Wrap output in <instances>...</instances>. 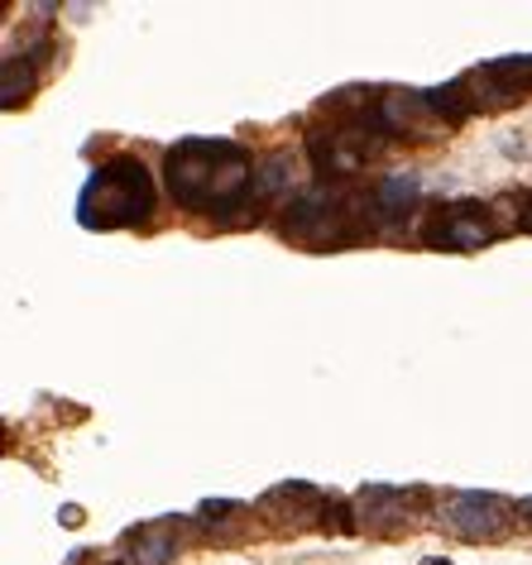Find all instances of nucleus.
<instances>
[{"mask_svg": "<svg viewBox=\"0 0 532 565\" xmlns=\"http://www.w3.org/2000/svg\"><path fill=\"white\" fill-rule=\"evenodd\" d=\"M255 159L231 139H183L163 153V182L183 211L235 216L255 202Z\"/></svg>", "mask_w": 532, "mask_h": 565, "instance_id": "obj_1", "label": "nucleus"}, {"mask_svg": "<svg viewBox=\"0 0 532 565\" xmlns=\"http://www.w3.org/2000/svg\"><path fill=\"white\" fill-rule=\"evenodd\" d=\"M370 225H374L370 196L321 182V188H307L292 196L284 221H278V235L307 249H350L370 235Z\"/></svg>", "mask_w": 532, "mask_h": 565, "instance_id": "obj_2", "label": "nucleus"}, {"mask_svg": "<svg viewBox=\"0 0 532 565\" xmlns=\"http://www.w3.org/2000/svg\"><path fill=\"white\" fill-rule=\"evenodd\" d=\"M153 178L149 168L120 153V159H106L96 173L87 178V188L77 196V221L87 231H120V225H139L153 216Z\"/></svg>", "mask_w": 532, "mask_h": 565, "instance_id": "obj_3", "label": "nucleus"}, {"mask_svg": "<svg viewBox=\"0 0 532 565\" xmlns=\"http://www.w3.org/2000/svg\"><path fill=\"white\" fill-rule=\"evenodd\" d=\"M456 92L466 96L470 116L475 110H499V106H518L532 96V58H499L466 73L456 82Z\"/></svg>", "mask_w": 532, "mask_h": 565, "instance_id": "obj_4", "label": "nucleus"}, {"mask_svg": "<svg viewBox=\"0 0 532 565\" xmlns=\"http://www.w3.org/2000/svg\"><path fill=\"white\" fill-rule=\"evenodd\" d=\"M494 235H499V225L489 221V206H480V202L432 206V216L423 225V239L432 249H480Z\"/></svg>", "mask_w": 532, "mask_h": 565, "instance_id": "obj_5", "label": "nucleus"}, {"mask_svg": "<svg viewBox=\"0 0 532 565\" xmlns=\"http://www.w3.org/2000/svg\"><path fill=\"white\" fill-rule=\"evenodd\" d=\"M441 522L466 542H494V536L509 532L513 508L494 499V493H451L441 503Z\"/></svg>", "mask_w": 532, "mask_h": 565, "instance_id": "obj_6", "label": "nucleus"}, {"mask_svg": "<svg viewBox=\"0 0 532 565\" xmlns=\"http://www.w3.org/2000/svg\"><path fill=\"white\" fill-rule=\"evenodd\" d=\"M380 116L394 139H446V116L432 106L427 92H389L380 96Z\"/></svg>", "mask_w": 532, "mask_h": 565, "instance_id": "obj_7", "label": "nucleus"}, {"mask_svg": "<svg viewBox=\"0 0 532 565\" xmlns=\"http://www.w3.org/2000/svg\"><path fill=\"white\" fill-rule=\"evenodd\" d=\"M417 202V173H389L380 178L370 188V211H374V221H398V216H408Z\"/></svg>", "mask_w": 532, "mask_h": 565, "instance_id": "obj_8", "label": "nucleus"}, {"mask_svg": "<svg viewBox=\"0 0 532 565\" xmlns=\"http://www.w3.org/2000/svg\"><path fill=\"white\" fill-rule=\"evenodd\" d=\"M355 513L365 527H398L403 518H408V499H403V489H384L374 484L355 499Z\"/></svg>", "mask_w": 532, "mask_h": 565, "instance_id": "obj_9", "label": "nucleus"}, {"mask_svg": "<svg viewBox=\"0 0 532 565\" xmlns=\"http://www.w3.org/2000/svg\"><path fill=\"white\" fill-rule=\"evenodd\" d=\"M178 551V536L168 522H149V527H139L130 536V556H125V565H168Z\"/></svg>", "mask_w": 532, "mask_h": 565, "instance_id": "obj_10", "label": "nucleus"}, {"mask_svg": "<svg viewBox=\"0 0 532 565\" xmlns=\"http://www.w3.org/2000/svg\"><path fill=\"white\" fill-rule=\"evenodd\" d=\"M39 53H10L6 58V77H0V102L6 106H20L24 96L34 92V82H39Z\"/></svg>", "mask_w": 532, "mask_h": 565, "instance_id": "obj_11", "label": "nucleus"}, {"mask_svg": "<svg viewBox=\"0 0 532 565\" xmlns=\"http://www.w3.org/2000/svg\"><path fill=\"white\" fill-rule=\"evenodd\" d=\"M288 173H292V159H288V153H269V159L255 168V202L284 192V188H288Z\"/></svg>", "mask_w": 532, "mask_h": 565, "instance_id": "obj_12", "label": "nucleus"}, {"mask_svg": "<svg viewBox=\"0 0 532 565\" xmlns=\"http://www.w3.org/2000/svg\"><path fill=\"white\" fill-rule=\"evenodd\" d=\"M513 206H518V216H513V225H523V231H532V192H523V196H513Z\"/></svg>", "mask_w": 532, "mask_h": 565, "instance_id": "obj_13", "label": "nucleus"}, {"mask_svg": "<svg viewBox=\"0 0 532 565\" xmlns=\"http://www.w3.org/2000/svg\"><path fill=\"white\" fill-rule=\"evenodd\" d=\"M518 518H523L528 527H532V499H523V503H518Z\"/></svg>", "mask_w": 532, "mask_h": 565, "instance_id": "obj_14", "label": "nucleus"}]
</instances>
